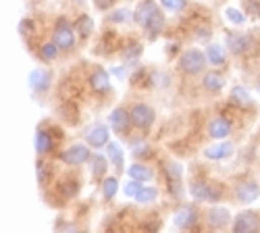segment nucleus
Masks as SVG:
<instances>
[{
	"mask_svg": "<svg viewBox=\"0 0 260 233\" xmlns=\"http://www.w3.org/2000/svg\"><path fill=\"white\" fill-rule=\"evenodd\" d=\"M206 65H208L206 52H202V50H198V48L185 50V52L179 56V60H177L179 71L185 73V75H198Z\"/></svg>",
	"mask_w": 260,
	"mask_h": 233,
	"instance_id": "obj_1",
	"label": "nucleus"
},
{
	"mask_svg": "<svg viewBox=\"0 0 260 233\" xmlns=\"http://www.w3.org/2000/svg\"><path fill=\"white\" fill-rule=\"evenodd\" d=\"M165 177H167V187H169V194L173 198H181L183 196V167L179 162H167L165 164Z\"/></svg>",
	"mask_w": 260,
	"mask_h": 233,
	"instance_id": "obj_2",
	"label": "nucleus"
},
{
	"mask_svg": "<svg viewBox=\"0 0 260 233\" xmlns=\"http://www.w3.org/2000/svg\"><path fill=\"white\" fill-rule=\"evenodd\" d=\"M189 194L196 202H219L223 198V189L219 185H208L204 181H193L189 185Z\"/></svg>",
	"mask_w": 260,
	"mask_h": 233,
	"instance_id": "obj_3",
	"label": "nucleus"
},
{
	"mask_svg": "<svg viewBox=\"0 0 260 233\" xmlns=\"http://www.w3.org/2000/svg\"><path fill=\"white\" fill-rule=\"evenodd\" d=\"M129 113H132V123L138 127V129H150V127L154 125L156 113H154L152 107H148V104H144V102L134 104Z\"/></svg>",
	"mask_w": 260,
	"mask_h": 233,
	"instance_id": "obj_4",
	"label": "nucleus"
},
{
	"mask_svg": "<svg viewBox=\"0 0 260 233\" xmlns=\"http://www.w3.org/2000/svg\"><path fill=\"white\" fill-rule=\"evenodd\" d=\"M92 158V152L90 148L85 144H73L71 148H67L62 154H60V160L64 164H83Z\"/></svg>",
	"mask_w": 260,
	"mask_h": 233,
	"instance_id": "obj_5",
	"label": "nucleus"
},
{
	"mask_svg": "<svg viewBox=\"0 0 260 233\" xmlns=\"http://www.w3.org/2000/svg\"><path fill=\"white\" fill-rule=\"evenodd\" d=\"M260 229V219H258V213H254V210H244V213H240L235 217L233 221V231L235 233H254Z\"/></svg>",
	"mask_w": 260,
	"mask_h": 233,
	"instance_id": "obj_6",
	"label": "nucleus"
},
{
	"mask_svg": "<svg viewBox=\"0 0 260 233\" xmlns=\"http://www.w3.org/2000/svg\"><path fill=\"white\" fill-rule=\"evenodd\" d=\"M54 42L58 44L60 50H69V48L75 46V34L64 19H58L56 29H54Z\"/></svg>",
	"mask_w": 260,
	"mask_h": 233,
	"instance_id": "obj_7",
	"label": "nucleus"
},
{
	"mask_svg": "<svg viewBox=\"0 0 260 233\" xmlns=\"http://www.w3.org/2000/svg\"><path fill=\"white\" fill-rule=\"evenodd\" d=\"M108 123L117 134H127L129 131V125H132V113L125 111V109H115L111 115H108Z\"/></svg>",
	"mask_w": 260,
	"mask_h": 233,
	"instance_id": "obj_8",
	"label": "nucleus"
},
{
	"mask_svg": "<svg viewBox=\"0 0 260 233\" xmlns=\"http://www.w3.org/2000/svg\"><path fill=\"white\" fill-rule=\"evenodd\" d=\"M235 198L244 204L254 202L256 198H260V185L256 181H242L235 187Z\"/></svg>",
	"mask_w": 260,
	"mask_h": 233,
	"instance_id": "obj_9",
	"label": "nucleus"
},
{
	"mask_svg": "<svg viewBox=\"0 0 260 233\" xmlns=\"http://www.w3.org/2000/svg\"><path fill=\"white\" fill-rule=\"evenodd\" d=\"M206 219H208V225H210L212 229H225V227L229 225V221H231V215H229V210H227V208H223V206H214V208L208 210Z\"/></svg>",
	"mask_w": 260,
	"mask_h": 233,
	"instance_id": "obj_10",
	"label": "nucleus"
},
{
	"mask_svg": "<svg viewBox=\"0 0 260 233\" xmlns=\"http://www.w3.org/2000/svg\"><path fill=\"white\" fill-rule=\"evenodd\" d=\"M198 221V210L193 206H181V210H177L175 215V227L179 229H191Z\"/></svg>",
	"mask_w": 260,
	"mask_h": 233,
	"instance_id": "obj_11",
	"label": "nucleus"
},
{
	"mask_svg": "<svg viewBox=\"0 0 260 233\" xmlns=\"http://www.w3.org/2000/svg\"><path fill=\"white\" fill-rule=\"evenodd\" d=\"M227 48L233 52V54H244L252 48V40L244 34H229L227 36Z\"/></svg>",
	"mask_w": 260,
	"mask_h": 233,
	"instance_id": "obj_12",
	"label": "nucleus"
},
{
	"mask_svg": "<svg viewBox=\"0 0 260 233\" xmlns=\"http://www.w3.org/2000/svg\"><path fill=\"white\" fill-rule=\"evenodd\" d=\"M231 134V121L223 119V117H216L208 123V136L214 140H225Z\"/></svg>",
	"mask_w": 260,
	"mask_h": 233,
	"instance_id": "obj_13",
	"label": "nucleus"
},
{
	"mask_svg": "<svg viewBox=\"0 0 260 233\" xmlns=\"http://www.w3.org/2000/svg\"><path fill=\"white\" fill-rule=\"evenodd\" d=\"M29 88L34 92H46L50 88V73L44 69H34L29 73Z\"/></svg>",
	"mask_w": 260,
	"mask_h": 233,
	"instance_id": "obj_14",
	"label": "nucleus"
},
{
	"mask_svg": "<svg viewBox=\"0 0 260 233\" xmlns=\"http://www.w3.org/2000/svg\"><path fill=\"white\" fill-rule=\"evenodd\" d=\"M108 127L106 125H94L92 129L88 131V136H85V140H88V144L92 148H102L108 144Z\"/></svg>",
	"mask_w": 260,
	"mask_h": 233,
	"instance_id": "obj_15",
	"label": "nucleus"
},
{
	"mask_svg": "<svg viewBox=\"0 0 260 233\" xmlns=\"http://www.w3.org/2000/svg\"><path fill=\"white\" fill-rule=\"evenodd\" d=\"M156 11H158V7H156L154 0H142V3L136 7V11H134V19L144 27V25H146V21L152 17Z\"/></svg>",
	"mask_w": 260,
	"mask_h": 233,
	"instance_id": "obj_16",
	"label": "nucleus"
},
{
	"mask_svg": "<svg viewBox=\"0 0 260 233\" xmlns=\"http://www.w3.org/2000/svg\"><path fill=\"white\" fill-rule=\"evenodd\" d=\"M231 154H233V146L227 144V142L214 144V146H210L204 150V156L210 158V160H223V158H229Z\"/></svg>",
	"mask_w": 260,
	"mask_h": 233,
	"instance_id": "obj_17",
	"label": "nucleus"
},
{
	"mask_svg": "<svg viewBox=\"0 0 260 233\" xmlns=\"http://www.w3.org/2000/svg\"><path fill=\"white\" fill-rule=\"evenodd\" d=\"M162 27H165V15H162L160 11H156L152 17L146 21V25H144V29H146V34H148L150 38H156V36L162 31Z\"/></svg>",
	"mask_w": 260,
	"mask_h": 233,
	"instance_id": "obj_18",
	"label": "nucleus"
},
{
	"mask_svg": "<svg viewBox=\"0 0 260 233\" xmlns=\"http://www.w3.org/2000/svg\"><path fill=\"white\" fill-rule=\"evenodd\" d=\"M90 83H92V88H94L96 92H100V94L111 90V77H108V73H106L104 69L94 71L92 77H90Z\"/></svg>",
	"mask_w": 260,
	"mask_h": 233,
	"instance_id": "obj_19",
	"label": "nucleus"
},
{
	"mask_svg": "<svg viewBox=\"0 0 260 233\" xmlns=\"http://www.w3.org/2000/svg\"><path fill=\"white\" fill-rule=\"evenodd\" d=\"M202 86L208 90V92H221L223 88H225V77L221 75V73H214V71H210V73H206L204 75V79H202Z\"/></svg>",
	"mask_w": 260,
	"mask_h": 233,
	"instance_id": "obj_20",
	"label": "nucleus"
},
{
	"mask_svg": "<svg viewBox=\"0 0 260 233\" xmlns=\"http://www.w3.org/2000/svg\"><path fill=\"white\" fill-rule=\"evenodd\" d=\"M52 146H54V142H52V138H50L48 131H44V129H38L36 131V152L38 154L52 152Z\"/></svg>",
	"mask_w": 260,
	"mask_h": 233,
	"instance_id": "obj_21",
	"label": "nucleus"
},
{
	"mask_svg": "<svg viewBox=\"0 0 260 233\" xmlns=\"http://www.w3.org/2000/svg\"><path fill=\"white\" fill-rule=\"evenodd\" d=\"M127 175L132 177V179H138V181H150L154 177V173H152V169L150 167H146V164H140V162H136V164H132L127 169Z\"/></svg>",
	"mask_w": 260,
	"mask_h": 233,
	"instance_id": "obj_22",
	"label": "nucleus"
},
{
	"mask_svg": "<svg viewBox=\"0 0 260 233\" xmlns=\"http://www.w3.org/2000/svg\"><path fill=\"white\" fill-rule=\"evenodd\" d=\"M106 154H108V160H111L119 171L123 169V164H125V156H123V148L117 144V142H108L106 144Z\"/></svg>",
	"mask_w": 260,
	"mask_h": 233,
	"instance_id": "obj_23",
	"label": "nucleus"
},
{
	"mask_svg": "<svg viewBox=\"0 0 260 233\" xmlns=\"http://www.w3.org/2000/svg\"><path fill=\"white\" fill-rule=\"evenodd\" d=\"M206 58H208V65H214V67H221L225 65V48L219 46V44H210L206 48Z\"/></svg>",
	"mask_w": 260,
	"mask_h": 233,
	"instance_id": "obj_24",
	"label": "nucleus"
},
{
	"mask_svg": "<svg viewBox=\"0 0 260 233\" xmlns=\"http://www.w3.org/2000/svg\"><path fill=\"white\" fill-rule=\"evenodd\" d=\"M75 31H77V34L81 36V40L90 38V36H92V31H94V19H92L90 15H81V17L77 19Z\"/></svg>",
	"mask_w": 260,
	"mask_h": 233,
	"instance_id": "obj_25",
	"label": "nucleus"
},
{
	"mask_svg": "<svg viewBox=\"0 0 260 233\" xmlns=\"http://www.w3.org/2000/svg\"><path fill=\"white\" fill-rule=\"evenodd\" d=\"M119 192V179L117 177H106L102 181V196L104 200H113Z\"/></svg>",
	"mask_w": 260,
	"mask_h": 233,
	"instance_id": "obj_26",
	"label": "nucleus"
},
{
	"mask_svg": "<svg viewBox=\"0 0 260 233\" xmlns=\"http://www.w3.org/2000/svg\"><path fill=\"white\" fill-rule=\"evenodd\" d=\"M231 100L237 102V104H242V107H248V104H252V98H250L248 90L242 88V86H235V88L231 90Z\"/></svg>",
	"mask_w": 260,
	"mask_h": 233,
	"instance_id": "obj_27",
	"label": "nucleus"
},
{
	"mask_svg": "<svg viewBox=\"0 0 260 233\" xmlns=\"http://www.w3.org/2000/svg\"><path fill=\"white\" fill-rule=\"evenodd\" d=\"M156 198H158V189H156V187H152V185H150V187H142V189H140V194L136 196V200H138L140 204L154 202Z\"/></svg>",
	"mask_w": 260,
	"mask_h": 233,
	"instance_id": "obj_28",
	"label": "nucleus"
},
{
	"mask_svg": "<svg viewBox=\"0 0 260 233\" xmlns=\"http://www.w3.org/2000/svg\"><path fill=\"white\" fill-rule=\"evenodd\" d=\"M142 54V46L138 44V42H134V44H129L125 50H123V60L125 62H136Z\"/></svg>",
	"mask_w": 260,
	"mask_h": 233,
	"instance_id": "obj_29",
	"label": "nucleus"
},
{
	"mask_svg": "<svg viewBox=\"0 0 260 233\" xmlns=\"http://www.w3.org/2000/svg\"><path fill=\"white\" fill-rule=\"evenodd\" d=\"M77 189H79V183H77L75 179H64V181L60 183V194H62L64 198H73V196L77 194Z\"/></svg>",
	"mask_w": 260,
	"mask_h": 233,
	"instance_id": "obj_30",
	"label": "nucleus"
},
{
	"mask_svg": "<svg viewBox=\"0 0 260 233\" xmlns=\"http://www.w3.org/2000/svg\"><path fill=\"white\" fill-rule=\"evenodd\" d=\"M225 17H227V21L229 23H233V25H244L246 23V15L244 13H240L237 9H225Z\"/></svg>",
	"mask_w": 260,
	"mask_h": 233,
	"instance_id": "obj_31",
	"label": "nucleus"
},
{
	"mask_svg": "<svg viewBox=\"0 0 260 233\" xmlns=\"http://www.w3.org/2000/svg\"><path fill=\"white\" fill-rule=\"evenodd\" d=\"M106 169H108V164H106V158L104 156H94V167H92V173H94V177L96 179H102L104 177V173H106Z\"/></svg>",
	"mask_w": 260,
	"mask_h": 233,
	"instance_id": "obj_32",
	"label": "nucleus"
},
{
	"mask_svg": "<svg viewBox=\"0 0 260 233\" xmlns=\"http://www.w3.org/2000/svg\"><path fill=\"white\" fill-rule=\"evenodd\" d=\"M132 11H127V9H117L113 11L111 15H108V21H113V23H127L129 19H132Z\"/></svg>",
	"mask_w": 260,
	"mask_h": 233,
	"instance_id": "obj_33",
	"label": "nucleus"
},
{
	"mask_svg": "<svg viewBox=\"0 0 260 233\" xmlns=\"http://www.w3.org/2000/svg\"><path fill=\"white\" fill-rule=\"evenodd\" d=\"M58 44H56V42H48V44H44V46H42V58H44V60H54L56 56H58Z\"/></svg>",
	"mask_w": 260,
	"mask_h": 233,
	"instance_id": "obj_34",
	"label": "nucleus"
},
{
	"mask_svg": "<svg viewBox=\"0 0 260 233\" xmlns=\"http://www.w3.org/2000/svg\"><path fill=\"white\" fill-rule=\"evenodd\" d=\"M160 5H162V9H167V11H183L185 7H187V0H160Z\"/></svg>",
	"mask_w": 260,
	"mask_h": 233,
	"instance_id": "obj_35",
	"label": "nucleus"
},
{
	"mask_svg": "<svg viewBox=\"0 0 260 233\" xmlns=\"http://www.w3.org/2000/svg\"><path fill=\"white\" fill-rule=\"evenodd\" d=\"M140 189H142V181H138V179H132L125 187H123V192H125V196H129V198H136L138 194H140Z\"/></svg>",
	"mask_w": 260,
	"mask_h": 233,
	"instance_id": "obj_36",
	"label": "nucleus"
},
{
	"mask_svg": "<svg viewBox=\"0 0 260 233\" xmlns=\"http://www.w3.org/2000/svg\"><path fill=\"white\" fill-rule=\"evenodd\" d=\"M36 171H38V181L40 183H46L48 181V177H50V169H48V164L46 162H38V167H36Z\"/></svg>",
	"mask_w": 260,
	"mask_h": 233,
	"instance_id": "obj_37",
	"label": "nucleus"
},
{
	"mask_svg": "<svg viewBox=\"0 0 260 233\" xmlns=\"http://www.w3.org/2000/svg\"><path fill=\"white\" fill-rule=\"evenodd\" d=\"M132 154H134L136 158H140V156H148V154H150V146H148L146 142H136L134 148H132Z\"/></svg>",
	"mask_w": 260,
	"mask_h": 233,
	"instance_id": "obj_38",
	"label": "nucleus"
},
{
	"mask_svg": "<svg viewBox=\"0 0 260 233\" xmlns=\"http://www.w3.org/2000/svg\"><path fill=\"white\" fill-rule=\"evenodd\" d=\"M244 9L250 17H260V0H246Z\"/></svg>",
	"mask_w": 260,
	"mask_h": 233,
	"instance_id": "obj_39",
	"label": "nucleus"
},
{
	"mask_svg": "<svg viewBox=\"0 0 260 233\" xmlns=\"http://www.w3.org/2000/svg\"><path fill=\"white\" fill-rule=\"evenodd\" d=\"M152 81H154L156 88H167L169 81H171V77H169L167 73H162V71H156V73H152Z\"/></svg>",
	"mask_w": 260,
	"mask_h": 233,
	"instance_id": "obj_40",
	"label": "nucleus"
},
{
	"mask_svg": "<svg viewBox=\"0 0 260 233\" xmlns=\"http://www.w3.org/2000/svg\"><path fill=\"white\" fill-rule=\"evenodd\" d=\"M34 29H36V23L31 19H23L19 23V34L21 36H29V34H34Z\"/></svg>",
	"mask_w": 260,
	"mask_h": 233,
	"instance_id": "obj_41",
	"label": "nucleus"
},
{
	"mask_svg": "<svg viewBox=\"0 0 260 233\" xmlns=\"http://www.w3.org/2000/svg\"><path fill=\"white\" fill-rule=\"evenodd\" d=\"M94 3H96V7H98L100 11H106V9H111V7H113L115 0H94Z\"/></svg>",
	"mask_w": 260,
	"mask_h": 233,
	"instance_id": "obj_42",
	"label": "nucleus"
},
{
	"mask_svg": "<svg viewBox=\"0 0 260 233\" xmlns=\"http://www.w3.org/2000/svg\"><path fill=\"white\" fill-rule=\"evenodd\" d=\"M200 31H202V34H196V36H198V40H208V38H210V31H208L206 27H202Z\"/></svg>",
	"mask_w": 260,
	"mask_h": 233,
	"instance_id": "obj_43",
	"label": "nucleus"
},
{
	"mask_svg": "<svg viewBox=\"0 0 260 233\" xmlns=\"http://www.w3.org/2000/svg\"><path fill=\"white\" fill-rule=\"evenodd\" d=\"M113 75L121 79V77H125V69L123 67H117V69H113Z\"/></svg>",
	"mask_w": 260,
	"mask_h": 233,
	"instance_id": "obj_44",
	"label": "nucleus"
}]
</instances>
